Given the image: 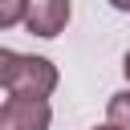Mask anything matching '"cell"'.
<instances>
[{
  "mask_svg": "<svg viewBox=\"0 0 130 130\" xmlns=\"http://www.w3.org/2000/svg\"><path fill=\"white\" fill-rule=\"evenodd\" d=\"M0 81L8 98H49L57 89V65L45 57H24L12 49H0Z\"/></svg>",
  "mask_w": 130,
  "mask_h": 130,
  "instance_id": "obj_1",
  "label": "cell"
},
{
  "mask_svg": "<svg viewBox=\"0 0 130 130\" xmlns=\"http://www.w3.org/2000/svg\"><path fill=\"white\" fill-rule=\"evenodd\" d=\"M53 110L45 98H8L0 106V130H49Z\"/></svg>",
  "mask_w": 130,
  "mask_h": 130,
  "instance_id": "obj_2",
  "label": "cell"
},
{
  "mask_svg": "<svg viewBox=\"0 0 130 130\" xmlns=\"http://www.w3.org/2000/svg\"><path fill=\"white\" fill-rule=\"evenodd\" d=\"M69 12H73L69 0H28L24 28H28L32 37H57V32L69 24Z\"/></svg>",
  "mask_w": 130,
  "mask_h": 130,
  "instance_id": "obj_3",
  "label": "cell"
},
{
  "mask_svg": "<svg viewBox=\"0 0 130 130\" xmlns=\"http://www.w3.org/2000/svg\"><path fill=\"white\" fill-rule=\"evenodd\" d=\"M106 114H110V126H118V130H130V89H126V93H114Z\"/></svg>",
  "mask_w": 130,
  "mask_h": 130,
  "instance_id": "obj_4",
  "label": "cell"
},
{
  "mask_svg": "<svg viewBox=\"0 0 130 130\" xmlns=\"http://www.w3.org/2000/svg\"><path fill=\"white\" fill-rule=\"evenodd\" d=\"M28 16V0H0V28H12Z\"/></svg>",
  "mask_w": 130,
  "mask_h": 130,
  "instance_id": "obj_5",
  "label": "cell"
},
{
  "mask_svg": "<svg viewBox=\"0 0 130 130\" xmlns=\"http://www.w3.org/2000/svg\"><path fill=\"white\" fill-rule=\"evenodd\" d=\"M110 4H114L118 12H130V0H110Z\"/></svg>",
  "mask_w": 130,
  "mask_h": 130,
  "instance_id": "obj_6",
  "label": "cell"
},
{
  "mask_svg": "<svg viewBox=\"0 0 130 130\" xmlns=\"http://www.w3.org/2000/svg\"><path fill=\"white\" fill-rule=\"evenodd\" d=\"M122 73H126V81H130V53L122 57Z\"/></svg>",
  "mask_w": 130,
  "mask_h": 130,
  "instance_id": "obj_7",
  "label": "cell"
},
{
  "mask_svg": "<svg viewBox=\"0 0 130 130\" xmlns=\"http://www.w3.org/2000/svg\"><path fill=\"white\" fill-rule=\"evenodd\" d=\"M93 130H118V126H93Z\"/></svg>",
  "mask_w": 130,
  "mask_h": 130,
  "instance_id": "obj_8",
  "label": "cell"
}]
</instances>
